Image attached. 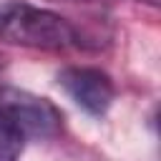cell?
<instances>
[{"label":"cell","instance_id":"1","mask_svg":"<svg viewBox=\"0 0 161 161\" xmlns=\"http://www.w3.org/2000/svg\"><path fill=\"white\" fill-rule=\"evenodd\" d=\"M0 40L38 50H65L78 43V30L53 10L0 3Z\"/></svg>","mask_w":161,"mask_h":161},{"label":"cell","instance_id":"2","mask_svg":"<svg viewBox=\"0 0 161 161\" xmlns=\"http://www.w3.org/2000/svg\"><path fill=\"white\" fill-rule=\"evenodd\" d=\"M0 113L8 116L23 133L28 136H53L60 128V113L58 108L45 101L38 98L33 93L25 91H15V88H3L0 91Z\"/></svg>","mask_w":161,"mask_h":161},{"label":"cell","instance_id":"3","mask_svg":"<svg viewBox=\"0 0 161 161\" xmlns=\"http://www.w3.org/2000/svg\"><path fill=\"white\" fill-rule=\"evenodd\" d=\"M58 83L70 96V101H75V106H80L91 116H103L116 96L111 75L91 65H70L60 70Z\"/></svg>","mask_w":161,"mask_h":161},{"label":"cell","instance_id":"4","mask_svg":"<svg viewBox=\"0 0 161 161\" xmlns=\"http://www.w3.org/2000/svg\"><path fill=\"white\" fill-rule=\"evenodd\" d=\"M25 148V133L0 113V161H18Z\"/></svg>","mask_w":161,"mask_h":161}]
</instances>
